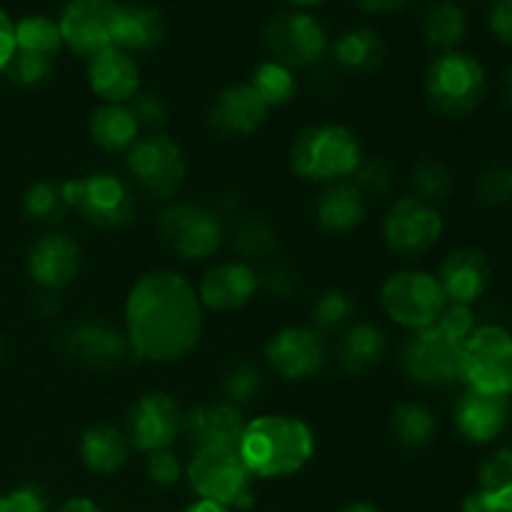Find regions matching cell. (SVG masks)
<instances>
[{
	"label": "cell",
	"mask_w": 512,
	"mask_h": 512,
	"mask_svg": "<svg viewBox=\"0 0 512 512\" xmlns=\"http://www.w3.org/2000/svg\"><path fill=\"white\" fill-rule=\"evenodd\" d=\"M125 335L138 358L175 363L203 335V305L183 275L153 270L135 280L125 300Z\"/></svg>",
	"instance_id": "cell-1"
},
{
	"label": "cell",
	"mask_w": 512,
	"mask_h": 512,
	"mask_svg": "<svg viewBox=\"0 0 512 512\" xmlns=\"http://www.w3.org/2000/svg\"><path fill=\"white\" fill-rule=\"evenodd\" d=\"M238 453L258 478H285L310 463L315 435L293 415H260L245 425Z\"/></svg>",
	"instance_id": "cell-2"
},
{
	"label": "cell",
	"mask_w": 512,
	"mask_h": 512,
	"mask_svg": "<svg viewBox=\"0 0 512 512\" xmlns=\"http://www.w3.org/2000/svg\"><path fill=\"white\" fill-rule=\"evenodd\" d=\"M363 160L358 135L345 125H310L290 148V168L310 183H340L355 173Z\"/></svg>",
	"instance_id": "cell-3"
},
{
	"label": "cell",
	"mask_w": 512,
	"mask_h": 512,
	"mask_svg": "<svg viewBox=\"0 0 512 512\" xmlns=\"http://www.w3.org/2000/svg\"><path fill=\"white\" fill-rule=\"evenodd\" d=\"M430 108L443 118H465L488 95V75L478 58L460 50L438 55L425 73Z\"/></svg>",
	"instance_id": "cell-4"
},
{
	"label": "cell",
	"mask_w": 512,
	"mask_h": 512,
	"mask_svg": "<svg viewBox=\"0 0 512 512\" xmlns=\"http://www.w3.org/2000/svg\"><path fill=\"white\" fill-rule=\"evenodd\" d=\"M185 475L198 498L213 500L230 510H248L255 500L250 490L253 473L243 463L238 448L195 450Z\"/></svg>",
	"instance_id": "cell-5"
},
{
	"label": "cell",
	"mask_w": 512,
	"mask_h": 512,
	"mask_svg": "<svg viewBox=\"0 0 512 512\" xmlns=\"http://www.w3.org/2000/svg\"><path fill=\"white\" fill-rule=\"evenodd\" d=\"M125 168L145 195L163 203L175 198L188 175L183 150L165 133H148L135 140L125 153Z\"/></svg>",
	"instance_id": "cell-6"
},
{
	"label": "cell",
	"mask_w": 512,
	"mask_h": 512,
	"mask_svg": "<svg viewBox=\"0 0 512 512\" xmlns=\"http://www.w3.org/2000/svg\"><path fill=\"white\" fill-rule=\"evenodd\" d=\"M380 303L393 323L415 333L438 323L448 300L433 273L408 268L388 275L380 288Z\"/></svg>",
	"instance_id": "cell-7"
},
{
	"label": "cell",
	"mask_w": 512,
	"mask_h": 512,
	"mask_svg": "<svg viewBox=\"0 0 512 512\" xmlns=\"http://www.w3.org/2000/svg\"><path fill=\"white\" fill-rule=\"evenodd\" d=\"M63 190L70 210L95 228H123L135 218L133 188L108 170L65 180Z\"/></svg>",
	"instance_id": "cell-8"
},
{
	"label": "cell",
	"mask_w": 512,
	"mask_h": 512,
	"mask_svg": "<svg viewBox=\"0 0 512 512\" xmlns=\"http://www.w3.org/2000/svg\"><path fill=\"white\" fill-rule=\"evenodd\" d=\"M158 233L178 258L205 260L223 245L225 225L208 205L180 200L165 205L158 215Z\"/></svg>",
	"instance_id": "cell-9"
},
{
	"label": "cell",
	"mask_w": 512,
	"mask_h": 512,
	"mask_svg": "<svg viewBox=\"0 0 512 512\" xmlns=\"http://www.w3.org/2000/svg\"><path fill=\"white\" fill-rule=\"evenodd\" d=\"M460 380L470 390L488 395H512V333L503 325L475 328L463 348Z\"/></svg>",
	"instance_id": "cell-10"
},
{
	"label": "cell",
	"mask_w": 512,
	"mask_h": 512,
	"mask_svg": "<svg viewBox=\"0 0 512 512\" xmlns=\"http://www.w3.org/2000/svg\"><path fill=\"white\" fill-rule=\"evenodd\" d=\"M463 340L445 333L438 323L415 330L400 350V363L413 383L425 388H443L460 380L463 370Z\"/></svg>",
	"instance_id": "cell-11"
},
{
	"label": "cell",
	"mask_w": 512,
	"mask_h": 512,
	"mask_svg": "<svg viewBox=\"0 0 512 512\" xmlns=\"http://www.w3.org/2000/svg\"><path fill=\"white\" fill-rule=\"evenodd\" d=\"M443 235V215L435 205L408 195L395 200L383 218V238L390 253L418 258Z\"/></svg>",
	"instance_id": "cell-12"
},
{
	"label": "cell",
	"mask_w": 512,
	"mask_h": 512,
	"mask_svg": "<svg viewBox=\"0 0 512 512\" xmlns=\"http://www.w3.org/2000/svg\"><path fill=\"white\" fill-rule=\"evenodd\" d=\"M60 350L73 363L85 368H120L133 355L123 328L100 318H83L70 323L60 335Z\"/></svg>",
	"instance_id": "cell-13"
},
{
	"label": "cell",
	"mask_w": 512,
	"mask_h": 512,
	"mask_svg": "<svg viewBox=\"0 0 512 512\" xmlns=\"http://www.w3.org/2000/svg\"><path fill=\"white\" fill-rule=\"evenodd\" d=\"M265 45L273 53V60L283 63L285 68H308L325 55L328 35L310 13L288 10V13H278L268 20Z\"/></svg>",
	"instance_id": "cell-14"
},
{
	"label": "cell",
	"mask_w": 512,
	"mask_h": 512,
	"mask_svg": "<svg viewBox=\"0 0 512 512\" xmlns=\"http://www.w3.org/2000/svg\"><path fill=\"white\" fill-rule=\"evenodd\" d=\"M265 363L283 380H308L328 363V345L318 330L290 325L268 340Z\"/></svg>",
	"instance_id": "cell-15"
},
{
	"label": "cell",
	"mask_w": 512,
	"mask_h": 512,
	"mask_svg": "<svg viewBox=\"0 0 512 512\" xmlns=\"http://www.w3.org/2000/svg\"><path fill=\"white\" fill-rule=\"evenodd\" d=\"M183 418L178 403L168 393H145L135 400L128 413V428L125 435L130 440V448L143 450L145 455L155 450H168L175 438L183 430Z\"/></svg>",
	"instance_id": "cell-16"
},
{
	"label": "cell",
	"mask_w": 512,
	"mask_h": 512,
	"mask_svg": "<svg viewBox=\"0 0 512 512\" xmlns=\"http://www.w3.org/2000/svg\"><path fill=\"white\" fill-rule=\"evenodd\" d=\"M115 0H70L58 20L60 38L75 55L93 58L113 45Z\"/></svg>",
	"instance_id": "cell-17"
},
{
	"label": "cell",
	"mask_w": 512,
	"mask_h": 512,
	"mask_svg": "<svg viewBox=\"0 0 512 512\" xmlns=\"http://www.w3.org/2000/svg\"><path fill=\"white\" fill-rule=\"evenodd\" d=\"M83 265L80 245L65 233H48L28 253V275L43 290L58 293L73 283Z\"/></svg>",
	"instance_id": "cell-18"
},
{
	"label": "cell",
	"mask_w": 512,
	"mask_h": 512,
	"mask_svg": "<svg viewBox=\"0 0 512 512\" xmlns=\"http://www.w3.org/2000/svg\"><path fill=\"white\" fill-rule=\"evenodd\" d=\"M510 413V398L505 395H488L468 388L455 403L453 420L460 438L473 445H488L508 430Z\"/></svg>",
	"instance_id": "cell-19"
},
{
	"label": "cell",
	"mask_w": 512,
	"mask_h": 512,
	"mask_svg": "<svg viewBox=\"0 0 512 512\" xmlns=\"http://www.w3.org/2000/svg\"><path fill=\"white\" fill-rule=\"evenodd\" d=\"M258 273L253 265L243 263V260H228V263H218L203 275L198 285V300L203 308L215 310V313H230V310H240L253 300L255 290H258Z\"/></svg>",
	"instance_id": "cell-20"
},
{
	"label": "cell",
	"mask_w": 512,
	"mask_h": 512,
	"mask_svg": "<svg viewBox=\"0 0 512 512\" xmlns=\"http://www.w3.org/2000/svg\"><path fill=\"white\" fill-rule=\"evenodd\" d=\"M438 283L450 305H470L485 295L493 278V268L483 250L458 248L443 260L438 270Z\"/></svg>",
	"instance_id": "cell-21"
},
{
	"label": "cell",
	"mask_w": 512,
	"mask_h": 512,
	"mask_svg": "<svg viewBox=\"0 0 512 512\" xmlns=\"http://www.w3.org/2000/svg\"><path fill=\"white\" fill-rule=\"evenodd\" d=\"M270 108L250 83L230 85L215 98L210 108V128L228 138H245L263 128Z\"/></svg>",
	"instance_id": "cell-22"
},
{
	"label": "cell",
	"mask_w": 512,
	"mask_h": 512,
	"mask_svg": "<svg viewBox=\"0 0 512 512\" xmlns=\"http://www.w3.org/2000/svg\"><path fill=\"white\" fill-rule=\"evenodd\" d=\"M88 85L103 103L128 105L140 90V68L125 50H100L88 58Z\"/></svg>",
	"instance_id": "cell-23"
},
{
	"label": "cell",
	"mask_w": 512,
	"mask_h": 512,
	"mask_svg": "<svg viewBox=\"0 0 512 512\" xmlns=\"http://www.w3.org/2000/svg\"><path fill=\"white\" fill-rule=\"evenodd\" d=\"M245 418L240 408L230 403H205L190 410L183 418V430L188 433L195 450L200 448H238L245 430Z\"/></svg>",
	"instance_id": "cell-24"
},
{
	"label": "cell",
	"mask_w": 512,
	"mask_h": 512,
	"mask_svg": "<svg viewBox=\"0 0 512 512\" xmlns=\"http://www.w3.org/2000/svg\"><path fill=\"white\" fill-rule=\"evenodd\" d=\"M165 23L163 15L148 3L128 0L115 3L113 18V45L125 53H145L163 43Z\"/></svg>",
	"instance_id": "cell-25"
},
{
	"label": "cell",
	"mask_w": 512,
	"mask_h": 512,
	"mask_svg": "<svg viewBox=\"0 0 512 512\" xmlns=\"http://www.w3.org/2000/svg\"><path fill=\"white\" fill-rule=\"evenodd\" d=\"M368 215V198L350 180L330 183L315 203V220L325 233L345 235L363 225Z\"/></svg>",
	"instance_id": "cell-26"
},
{
	"label": "cell",
	"mask_w": 512,
	"mask_h": 512,
	"mask_svg": "<svg viewBox=\"0 0 512 512\" xmlns=\"http://www.w3.org/2000/svg\"><path fill=\"white\" fill-rule=\"evenodd\" d=\"M388 353V335L375 323H353L340 335L335 358L343 373L363 375L383 363Z\"/></svg>",
	"instance_id": "cell-27"
},
{
	"label": "cell",
	"mask_w": 512,
	"mask_h": 512,
	"mask_svg": "<svg viewBox=\"0 0 512 512\" xmlns=\"http://www.w3.org/2000/svg\"><path fill=\"white\" fill-rule=\"evenodd\" d=\"M130 440L125 430L115 425L98 423L90 425L80 438V458L90 473L113 475L128 463Z\"/></svg>",
	"instance_id": "cell-28"
},
{
	"label": "cell",
	"mask_w": 512,
	"mask_h": 512,
	"mask_svg": "<svg viewBox=\"0 0 512 512\" xmlns=\"http://www.w3.org/2000/svg\"><path fill=\"white\" fill-rule=\"evenodd\" d=\"M88 130L93 143L108 153H128L130 145L140 138V128L128 105L100 103L90 113Z\"/></svg>",
	"instance_id": "cell-29"
},
{
	"label": "cell",
	"mask_w": 512,
	"mask_h": 512,
	"mask_svg": "<svg viewBox=\"0 0 512 512\" xmlns=\"http://www.w3.org/2000/svg\"><path fill=\"white\" fill-rule=\"evenodd\" d=\"M333 58L345 73L370 75L383 65L385 43L375 30L353 28L345 30L333 45Z\"/></svg>",
	"instance_id": "cell-30"
},
{
	"label": "cell",
	"mask_w": 512,
	"mask_h": 512,
	"mask_svg": "<svg viewBox=\"0 0 512 512\" xmlns=\"http://www.w3.org/2000/svg\"><path fill=\"white\" fill-rule=\"evenodd\" d=\"M468 33L465 10L455 0H435L423 13V35L433 48L450 53L463 43Z\"/></svg>",
	"instance_id": "cell-31"
},
{
	"label": "cell",
	"mask_w": 512,
	"mask_h": 512,
	"mask_svg": "<svg viewBox=\"0 0 512 512\" xmlns=\"http://www.w3.org/2000/svg\"><path fill=\"white\" fill-rule=\"evenodd\" d=\"M390 430L395 443L408 450H420L433 443L438 423L423 403H400L390 415Z\"/></svg>",
	"instance_id": "cell-32"
},
{
	"label": "cell",
	"mask_w": 512,
	"mask_h": 512,
	"mask_svg": "<svg viewBox=\"0 0 512 512\" xmlns=\"http://www.w3.org/2000/svg\"><path fill=\"white\" fill-rule=\"evenodd\" d=\"M230 245H233L235 255L243 263H253V260H268L278 248V233L273 225L260 215H248L235 223L233 233H230Z\"/></svg>",
	"instance_id": "cell-33"
},
{
	"label": "cell",
	"mask_w": 512,
	"mask_h": 512,
	"mask_svg": "<svg viewBox=\"0 0 512 512\" xmlns=\"http://www.w3.org/2000/svg\"><path fill=\"white\" fill-rule=\"evenodd\" d=\"M478 490L500 512H512V448H500L483 460Z\"/></svg>",
	"instance_id": "cell-34"
},
{
	"label": "cell",
	"mask_w": 512,
	"mask_h": 512,
	"mask_svg": "<svg viewBox=\"0 0 512 512\" xmlns=\"http://www.w3.org/2000/svg\"><path fill=\"white\" fill-rule=\"evenodd\" d=\"M255 88V93L265 100L268 108H280V105H288L290 100L298 93V80L290 68H285L278 60H265L258 68L253 70L248 80Z\"/></svg>",
	"instance_id": "cell-35"
},
{
	"label": "cell",
	"mask_w": 512,
	"mask_h": 512,
	"mask_svg": "<svg viewBox=\"0 0 512 512\" xmlns=\"http://www.w3.org/2000/svg\"><path fill=\"white\" fill-rule=\"evenodd\" d=\"M23 210L30 220L40 225L63 223L65 215L70 213V205L65 200L63 183L55 180H38L23 195Z\"/></svg>",
	"instance_id": "cell-36"
},
{
	"label": "cell",
	"mask_w": 512,
	"mask_h": 512,
	"mask_svg": "<svg viewBox=\"0 0 512 512\" xmlns=\"http://www.w3.org/2000/svg\"><path fill=\"white\" fill-rule=\"evenodd\" d=\"M60 45H63V38H60L58 20H50L45 15H28L15 23V50L20 53L55 58Z\"/></svg>",
	"instance_id": "cell-37"
},
{
	"label": "cell",
	"mask_w": 512,
	"mask_h": 512,
	"mask_svg": "<svg viewBox=\"0 0 512 512\" xmlns=\"http://www.w3.org/2000/svg\"><path fill=\"white\" fill-rule=\"evenodd\" d=\"M355 315V300L353 295L345 293L340 288H330L315 298L313 310H310V320H313V330L320 335L338 333V330L353 325Z\"/></svg>",
	"instance_id": "cell-38"
},
{
	"label": "cell",
	"mask_w": 512,
	"mask_h": 512,
	"mask_svg": "<svg viewBox=\"0 0 512 512\" xmlns=\"http://www.w3.org/2000/svg\"><path fill=\"white\" fill-rule=\"evenodd\" d=\"M410 185H413L415 198L438 208V203L448 200V195L453 193V175H450V168L443 160L423 158L413 168Z\"/></svg>",
	"instance_id": "cell-39"
},
{
	"label": "cell",
	"mask_w": 512,
	"mask_h": 512,
	"mask_svg": "<svg viewBox=\"0 0 512 512\" xmlns=\"http://www.w3.org/2000/svg\"><path fill=\"white\" fill-rule=\"evenodd\" d=\"M263 370L260 365L250 363V360H240L235 363L228 373L223 375V398L225 403L235 405V408H243L250 400L258 398V393L263 390Z\"/></svg>",
	"instance_id": "cell-40"
},
{
	"label": "cell",
	"mask_w": 512,
	"mask_h": 512,
	"mask_svg": "<svg viewBox=\"0 0 512 512\" xmlns=\"http://www.w3.org/2000/svg\"><path fill=\"white\" fill-rule=\"evenodd\" d=\"M55 60L45 58V55H33V53H20L15 50L10 63L5 65L3 73L8 75L10 83L20 85V88H38L45 80L53 75Z\"/></svg>",
	"instance_id": "cell-41"
},
{
	"label": "cell",
	"mask_w": 512,
	"mask_h": 512,
	"mask_svg": "<svg viewBox=\"0 0 512 512\" xmlns=\"http://www.w3.org/2000/svg\"><path fill=\"white\" fill-rule=\"evenodd\" d=\"M475 195L480 203L490 205V208H503L512 203V165H493L485 173H480L478 183H475Z\"/></svg>",
	"instance_id": "cell-42"
},
{
	"label": "cell",
	"mask_w": 512,
	"mask_h": 512,
	"mask_svg": "<svg viewBox=\"0 0 512 512\" xmlns=\"http://www.w3.org/2000/svg\"><path fill=\"white\" fill-rule=\"evenodd\" d=\"M350 183L368 198V195H385L393 185V170L383 158H363L355 173L350 175Z\"/></svg>",
	"instance_id": "cell-43"
},
{
	"label": "cell",
	"mask_w": 512,
	"mask_h": 512,
	"mask_svg": "<svg viewBox=\"0 0 512 512\" xmlns=\"http://www.w3.org/2000/svg\"><path fill=\"white\" fill-rule=\"evenodd\" d=\"M128 108L133 110L135 123L140 130H148V133H163L165 123H168V103L163 100V95L158 93H138L128 103Z\"/></svg>",
	"instance_id": "cell-44"
},
{
	"label": "cell",
	"mask_w": 512,
	"mask_h": 512,
	"mask_svg": "<svg viewBox=\"0 0 512 512\" xmlns=\"http://www.w3.org/2000/svg\"><path fill=\"white\" fill-rule=\"evenodd\" d=\"M145 475L158 488H173L183 475V465L170 450H155L145 458Z\"/></svg>",
	"instance_id": "cell-45"
},
{
	"label": "cell",
	"mask_w": 512,
	"mask_h": 512,
	"mask_svg": "<svg viewBox=\"0 0 512 512\" xmlns=\"http://www.w3.org/2000/svg\"><path fill=\"white\" fill-rule=\"evenodd\" d=\"M0 512H48V493L40 485H20L0 495Z\"/></svg>",
	"instance_id": "cell-46"
},
{
	"label": "cell",
	"mask_w": 512,
	"mask_h": 512,
	"mask_svg": "<svg viewBox=\"0 0 512 512\" xmlns=\"http://www.w3.org/2000/svg\"><path fill=\"white\" fill-rule=\"evenodd\" d=\"M258 283H263V288L268 290L270 295L275 298H290V295L298 290L300 278H298V270L290 268L285 263H273L268 265L263 275H258Z\"/></svg>",
	"instance_id": "cell-47"
},
{
	"label": "cell",
	"mask_w": 512,
	"mask_h": 512,
	"mask_svg": "<svg viewBox=\"0 0 512 512\" xmlns=\"http://www.w3.org/2000/svg\"><path fill=\"white\" fill-rule=\"evenodd\" d=\"M438 325L445 330V333H450L453 338L463 340V343H468V338L473 335L475 330V313L470 305H445L443 315L438 318Z\"/></svg>",
	"instance_id": "cell-48"
},
{
	"label": "cell",
	"mask_w": 512,
	"mask_h": 512,
	"mask_svg": "<svg viewBox=\"0 0 512 512\" xmlns=\"http://www.w3.org/2000/svg\"><path fill=\"white\" fill-rule=\"evenodd\" d=\"M488 25L500 43L512 48V0H493L490 3Z\"/></svg>",
	"instance_id": "cell-49"
},
{
	"label": "cell",
	"mask_w": 512,
	"mask_h": 512,
	"mask_svg": "<svg viewBox=\"0 0 512 512\" xmlns=\"http://www.w3.org/2000/svg\"><path fill=\"white\" fill-rule=\"evenodd\" d=\"M15 53V23L5 15V10L0 8V73L5 70V65L10 63Z\"/></svg>",
	"instance_id": "cell-50"
},
{
	"label": "cell",
	"mask_w": 512,
	"mask_h": 512,
	"mask_svg": "<svg viewBox=\"0 0 512 512\" xmlns=\"http://www.w3.org/2000/svg\"><path fill=\"white\" fill-rule=\"evenodd\" d=\"M408 0H355L363 13L370 15H388V13H398V10L405 8Z\"/></svg>",
	"instance_id": "cell-51"
},
{
	"label": "cell",
	"mask_w": 512,
	"mask_h": 512,
	"mask_svg": "<svg viewBox=\"0 0 512 512\" xmlns=\"http://www.w3.org/2000/svg\"><path fill=\"white\" fill-rule=\"evenodd\" d=\"M460 512H500L495 508L493 503H490L488 498H485L480 490H475V493H470L468 498L463 500V505H460Z\"/></svg>",
	"instance_id": "cell-52"
},
{
	"label": "cell",
	"mask_w": 512,
	"mask_h": 512,
	"mask_svg": "<svg viewBox=\"0 0 512 512\" xmlns=\"http://www.w3.org/2000/svg\"><path fill=\"white\" fill-rule=\"evenodd\" d=\"M55 512H103L100 505H95L90 498H70L65 500Z\"/></svg>",
	"instance_id": "cell-53"
},
{
	"label": "cell",
	"mask_w": 512,
	"mask_h": 512,
	"mask_svg": "<svg viewBox=\"0 0 512 512\" xmlns=\"http://www.w3.org/2000/svg\"><path fill=\"white\" fill-rule=\"evenodd\" d=\"M183 512H233V510L225 508V505H220V503H213V500L198 498L195 503H190Z\"/></svg>",
	"instance_id": "cell-54"
},
{
	"label": "cell",
	"mask_w": 512,
	"mask_h": 512,
	"mask_svg": "<svg viewBox=\"0 0 512 512\" xmlns=\"http://www.w3.org/2000/svg\"><path fill=\"white\" fill-rule=\"evenodd\" d=\"M500 95H503L505 105L512 110V68L503 75V85H500Z\"/></svg>",
	"instance_id": "cell-55"
},
{
	"label": "cell",
	"mask_w": 512,
	"mask_h": 512,
	"mask_svg": "<svg viewBox=\"0 0 512 512\" xmlns=\"http://www.w3.org/2000/svg\"><path fill=\"white\" fill-rule=\"evenodd\" d=\"M340 512H380V510L370 503H350V505H345Z\"/></svg>",
	"instance_id": "cell-56"
},
{
	"label": "cell",
	"mask_w": 512,
	"mask_h": 512,
	"mask_svg": "<svg viewBox=\"0 0 512 512\" xmlns=\"http://www.w3.org/2000/svg\"><path fill=\"white\" fill-rule=\"evenodd\" d=\"M290 5H295V8H315V5H320L323 0H288Z\"/></svg>",
	"instance_id": "cell-57"
}]
</instances>
